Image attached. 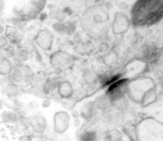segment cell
Returning <instances> with one entry per match:
<instances>
[{"label": "cell", "mask_w": 163, "mask_h": 141, "mask_svg": "<svg viewBox=\"0 0 163 141\" xmlns=\"http://www.w3.org/2000/svg\"><path fill=\"white\" fill-rule=\"evenodd\" d=\"M17 86L15 84H12L8 85L6 88V93L8 96H15L18 93Z\"/></svg>", "instance_id": "19"}, {"label": "cell", "mask_w": 163, "mask_h": 141, "mask_svg": "<svg viewBox=\"0 0 163 141\" xmlns=\"http://www.w3.org/2000/svg\"><path fill=\"white\" fill-rule=\"evenodd\" d=\"M47 0H1V15L17 22L37 18L45 7Z\"/></svg>", "instance_id": "2"}, {"label": "cell", "mask_w": 163, "mask_h": 141, "mask_svg": "<svg viewBox=\"0 0 163 141\" xmlns=\"http://www.w3.org/2000/svg\"><path fill=\"white\" fill-rule=\"evenodd\" d=\"M123 139V135L119 130L112 129L106 133L104 141H121Z\"/></svg>", "instance_id": "14"}, {"label": "cell", "mask_w": 163, "mask_h": 141, "mask_svg": "<svg viewBox=\"0 0 163 141\" xmlns=\"http://www.w3.org/2000/svg\"><path fill=\"white\" fill-rule=\"evenodd\" d=\"M69 115L67 112L60 111L56 112L53 117L54 130L58 134L66 132L69 127Z\"/></svg>", "instance_id": "7"}, {"label": "cell", "mask_w": 163, "mask_h": 141, "mask_svg": "<svg viewBox=\"0 0 163 141\" xmlns=\"http://www.w3.org/2000/svg\"><path fill=\"white\" fill-rule=\"evenodd\" d=\"M54 36L50 31L43 29L39 31L34 38V41L40 48L43 50H50L53 43Z\"/></svg>", "instance_id": "8"}, {"label": "cell", "mask_w": 163, "mask_h": 141, "mask_svg": "<svg viewBox=\"0 0 163 141\" xmlns=\"http://www.w3.org/2000/svg\"><path fill=\"white\" fill-rule=\"evenodd\" d=\"M83 78H84L85 82L86 84L92 85V84H95V83L97 81L98 77L94 72L88 71L84 72Z\"/></svg>", "instance_id": "16"}, {"label": "cell", "mask_w": 163, "mask_h": 141, "mask_svg": "<svg viewBox=\"0 0 163 141\" xmlns=\"http://www.w3.org/2000/svg\"><path fill=\"white\" fill-rule=\"evenodd\" d=\"M130 22L127 17L121 13H117L112 23V31L116 35H120L127 32Z\"/></svg>", "instance_id": "9"}, {"label": "cell", "mask_w": 163, "mask_h": 141, "mask_svg": "<svg viewBox=\"0 0 163 141\" xmlns=\"http://www.w3.org/2000/svg\"><path fill=\"white\" fill-rule=\"evenodd\" d=\"M29 124L34 131L39 133H43L45 132L47 126L45 118L40 115L32 117L29 121Z\"/></svg>", "instance_id": "10"}, {"label": "cell", "mask_w": 163, "mask_h": 141, "mask_svg": "<svg viewBox=\"0 0 163 141\" xmlns=\"http://www.w3.org/2000/svg\"><path fill=\"white\" fill-rule=\"evenodd\" d=\"M19 141H32V139L30 136L24 135L22 136L20 138H19Z\"/></svg>", "instance_id": "20"}, {"label": "cell", "mask_w": 163, "mask_h": 141, "mask_svg": "<svg viewBox=\"0 0 163 141\" xmlns=\"http://www.w3.org/2000/svg\"><path fill=\"white\" fill-rule=\"evenodd\" d=\"M104 63L109 67H111L115 65L117 60V55L115 52H109L104 58Z\"/></svg>", "instance_id": "17"}, {"label": "cell", "mask_w": 163, "mask_h": 141, "mask_svg": "<svg viewBox=\"0 0 163 141\" xmlns=\"http://www.w3.org/2000/svg\"><path fill=\"white\" fill-rule=\"evenodd\" d=\"M2 119L5 123H15L18 121V116L16 114L11 111H5L2 114Z\"/></svg>", "instance_id": "15"}, {"label": "cell", "mask_w": 163, "mask_h": 141, "mask_svg": "<svg viewBox=\"0 0 163 141\" xmlns=\"http://www.w3.org/2000/svg\"><path fill=\"white\" fill-rule=\"evenodd\" d=\"M50 63L54 69L59 72L71 69L74 65L73 56L65 51L59 50L50 56Z\"/></svg>", "instance_id": "6"}, {"label": "cell", "mask_w": 163, "mask_h": 141, "mask_svg": "<svg viewBox=\"0 0 163 141\" xmlns=\"http://www.w3.org/2000/svg\"><path fill=\"white\" fill-rule=\"evenodd\" d=\"M81 141H96L97 137L95 132L87 131L82 134Z\"/></svg>", "instance_id": "18"}, {"label": "cell", "mask_w": 163, "mask_h": 141, "mask_svg": "<svg viewBox=\"0 0 163 141\" xmlns=\"http://www.w3.org/2000/svg\"><path fill=\"white\" fill-rule=\"evenodd\" d=\"M12 71L11 62L7 58L3 57L1 59L0 74L1 76H7L11 74Z\"/></svg>", "instance_id": "13"}, {"label": "cell", "mask_w": 163, "mask_h": 141, "mask_svg": "<svg viewBox=\"0 0 163 141\" xmlns=\"http://www.w3.org/2000/svg\"><path fill=\"white\" fill-rule=\"evenodd\" d=\"M58 94L61 98L68 99L73 96L74 89L71 83L68 81L61 82L57 86Z\"/></svg>", "instance_id": "11"}, {"label": "cell", "mask_w": 163, "mask_h": 141, "mask_svg": "<svg viewBox=\"0 0 163 141\" xmlns=\"http://www.w3.org/2000/svg\"><path fill=\"white\" fill-rule=\"evenodd\" d=\"M130 21L134 27H152L163 21V0H136Z\"/></svg>", "instance_id": "1"}, {"label": "cell", "mask_w": 163, "mask_h": 141, "mask_svg": "<svg viewBox=\"0 0 163 141\" xmlns=\"http://www.w3.org/2000/svg\"><path fill=\"white\" fill-rule=\"evenodd\" d=\"M121 141H124V140L123 139H122V140H121Z\"/></svg>", "instance_id": "21"}, {"label": "cell", "mask_w": 163, "mask_h": 141, "mask_svg": "<svg viewBox=\"0 0 163 141\" xmlns=\"http://www.w3.org/2000/svg\"><path fill=\"white\" fill-rule=\"evenodd\" d=\"M108 15L99 6L91 7L82 14L81 25L85 32L92 38L102 36L106 29Z\"/></svg>", "instance_id": "4"}, {"label": "cell", "mask_w": 163, "mask_h": 141, "mask_svg": "<svg viewBox=\"0 0 163 141\" xmlns=\"http://www.w3.org/2000/svg\"><path fill=\"white\" fill-rule=\"evenodd\" d=\"M157 93V83L151 77L142 75L129 79L127 87V97L142 107L151 102Z\"/></svg>", "instance_id": "3"}, {"label": "cell", "mask_w": 163, "mask_h": 141, "mask_svg": "<svg viewBox=\"0 0 163 141\" xmlns=\"http://www.w3.org/2000/svg\"><path fill=\"white\" fill-rule=\"evenodd\" d=\"M136 141H163V123L153 117L139 120L134 126Z\"/></svg>", "instance_id": "5"}, {"label": "cell", "mask_w": 163, "mask_h": 141, "mask_svg": "<svg viewBox=\"0 0 163 141\" xmlns=\"http://www.w3.org/2000/svg\"><path fill=\"white\" fill-rule=\"evenodd\" d=\"M6 36L14 42H19L23 39V36L15 28L7 26L6 28Z\"/></svg>", "instance_id": "12"}, {"label": "cell", "mask_w": 163, "mask_h": 141, "mask_svg": "<svg viewBox=\"0 0 163 141\" xmlns=\"http://www.w3.org/2000/svg\"><path fill=\"white\" fill-rule=\"evenodd\" d=\"M44 141V140H42V141Z\"/></svg>", "instance_id": "22"}]
</instances>
